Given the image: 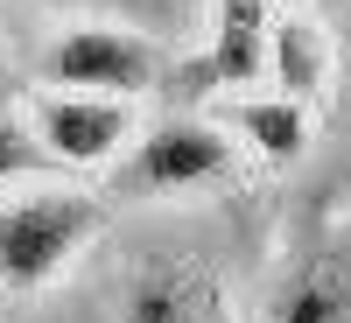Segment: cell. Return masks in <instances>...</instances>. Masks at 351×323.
Returning <instances> with one entry per match:
<instances>
[{
  "mask_svg": "<svg viewBox=\"0 0 351 323\" xmlns=\"http://www.w3.org/2000/svg\"><path fill=\"white\" fill-rule=\"evenodd\" d=\"M99 225H106L99 190L64 183V176H28L0 190V288L8 296L56 288L99 239Z\"/></svg>",
  "mask_w": 351,
  "mask_h": 323,
  "instance_id": "6da1fadb",
  "label": "cell"
},
{
  "mask_svg": "<svg viewBox=\"0 0 351 323\" xmlns=\"http://www.w3.org/2000/svg\"><path fill=\"white\" fill-rule=\"evenodd\" d=\"M239 169V141L218 120H197V112H176L134 134V148L112 162V197L127 204H176V197H204L232 183Z\"/></svg>",
  "mask_w": 351,
  "mask_h": 323,
  "instance_id": "7a4b0ae2",
  "label": "cell"
},
{
  "mask_svg": "<svg viewBox=\"0 0 351 323\" xmlns=\"http://www.w3.org/2000/svg\"><path fill=\"white\" fill-rule=\"evenodd\" d=\"M36 77L49 92H99V99H141L169 77V56L155 36L127 21H64L43 43Z\"/></svg>",
  "mask_w": 351,
  "mask_h": 323,
  "instance_id": "3957f363",
  "label": "cell"
},
{
  "mask_svg": "<svg viewBox=\"0 0 351 323\" xmlns=\"http://www.w3.org/2000/svg\"><path fill=\"white\" fill-rule=\"evenodd\" d=\"M28 127H36L49 169H112L134 148V99H99V92H28Z\"/></svg>",
  "mask_w": 351,
  "mask_h": 323,
  "instance_id": "277c9868",
  "label": "cell"
},
{
  "mask_svg": "<svg viewBox=\"0 0 351 323\" xmlns=\"http://www.w3.org/2000/svg\"><path fill=\"white\" fill-rule=\"evenodd\" d=\"M260 323H351V218L302 239L267 281Z\"/></svg>",
  "mask_w": 351,
  "mask_h": 323,
  "instance_id": "5b68a950",
  "label": "cell"
},
{
  "mask_svg": "<svg viewBox=\"0 0 351 323\" xmlns=\"http://www.w3.org/2000/svg\"><path fill=\"white\" fill-rule=\"evenodd\" d=\"M120 323H232V302L197 253H148L120 288Z\"/></svg>",
  "mask_w": 351,
  "mask_h": 323,
  "instance_id": "8992f818",
  "label": "cell"
},
{
  "mask_svg": "<svg viewBox=\"0 0 351 323\" xmlns=\"http://www.w3.org/2000/svg\"><path fill=\"white\" fill-rule=\"evenodd\" d=\"M267 36H274V0H218L211 36H204V64L190 77L225 84V92H253L267 77Z\"/></svg>",
  "mask_w": 351,
  "mask_h": 323,
  "instance_id": "52a82bcc",
  "label": "cell"
},
{
  "mask_svg": "<svg viewBox=\"0 0 351 323\" xmlns=\"http://www.w3.org/2000/svg\"><path fill=\"white\" fill-rule=\"evenodd\" d=\"M225 134L246 141V148L267 162V169H295L316 141V112L288 92H239L225 106Z\"/></svg>",
  "mask_w": 351,
  "mask_h": 323,
  "instance_id": "ba28073f",
  "label": "cell"
},
{
  "mask_svg": "<svg viewBox=\"0 0 351 323\" xmlns=\"http://www.w3.org/2000/svg\"><path fill=\"white\" fill-rule=\"evenodd\" d=\"M330 71H337V56H330L324 21H316V14H274V36H267V77H274V92L316 106L330 92Z\"/></svg>",
  "mask_w": 351,
  "mask_h": 323,
  "instance_id": "9c48e42d",
  "label": "cell"
},
{
  "mask_svg": "<svg viewBox=\"0 0 351 323\" xmlns=\"http://www.w3.org/2000/svg\"><path fill=\"white\" fill-rule=\"evenodd\" d=\"M28 176H56V169H49V155H43L36 127H28V92L0 71V190L28 183Z\"/></svg>",
  "mask_w": 351,
  "mask_h": 323,
  "instance_id": "30bf717a",
  "label": "cell"
},
{
  "mask_svg": "<svg viewBox=\"0 0 351 323\" xmlns=\"http://www.w3.org/2000/svg\"><path fill=\"white\" fill-rule=\"evenodd\" d=\"M43 8H64L77 21H127L141 36H155V43L190 28V0H43Z\"/></svg>",
  "mask_w": 351,
  "mask_h": 323,
  "instance_id": "8fae6325",
  "label": "cell"
}]
</instances>
